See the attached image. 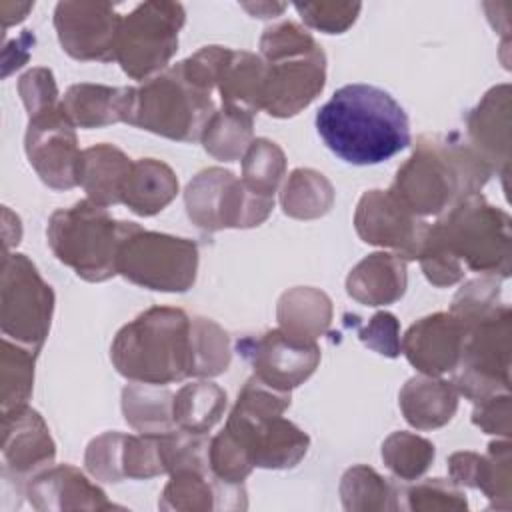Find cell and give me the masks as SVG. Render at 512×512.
Listing matches in <instances>:
<instances>
[{
	"instance_id": "6da1fadb",
	"label": "cell",
	"mask_w": 512,
	"mask_h": 512,
	"mask_svg": "<svg viewBox=\"0 0 512 512\" xmlns=\"http://www.w3.org/2000/svg\"><path fill=\"white\" fill-rule=\"evenodd\" d=\"M314 122L326 148L354 166L386 162L412 140L404 108L392 94L372 84L338 88L320 106Z\"/></svg>"
},
{
	"instance_id": "7a4b0ae2",
	"label": "cell",
	"mask_w": 512,
	"mask_h": 512,
	"mask_svg": "<svg viewBox=\"0 0 512 512\" xmlns=\"http://www.w3.org/2000/svg\"><path fill=\"white\" fill-rule=\"evenodd\" d=\"M490 166L458 134H422L390 192L418 218L440 216L490 180Z\"/></svg>"
},
{
	"instance_id": "3957f363",
	"label": "cell",
	"mask_w": 512,
	"mask_h": 512,
	"mask_svg": "<svg viewBox=\"0 0 512 512\" xmlns=\"http://www.w3.org/2000/svg\"><path fill=\"white\" fill-rule=\"evenodd\" d=\"M110 360L130 382L166 386L194 378V326L182 308L152 306L124 324L110 346Z\"/></svg>"
},
{
	"instance_id": "277c9868",
	"label": "cell",
	"mask_w": 512,
	"mask_h": 512,
	"mask_svg": "<svg viewBox=\"0 0 512 512\" xmlns=\"http://www.w3.org/2000/svg\"><path fill=\"white\" fill-rule=\"evenodd\" d=\"M266 64L260 110L274 118H292L310 106L326 84V54L296 22H278L260 36Z\"/></svg>"
},
{
	"instance_id": "5b68a950",
	"label": "cell",
	"mask_w": 512,
	"mask_h": 512,
	"mask_svg": "<svg viewBox=\"0 0 512 512\" xmlns=\"http://www.w3.org/2000/svg\"><path fill=\"white\" fill-rule=\"evenodd\" d=\"M426 240L442 248L464 270L498 280L510 276V216L480 192L458 200L428 226Z\"/></svg>"
},
{
	"instance_id": "8992f818",
	"label": "cell",
	"mask_w": 512,
	"mask_h": 512,
	"mask_svg": "<svg viewBox=\"0 0 512 512\" xmlns=\"http://www.w3.org/2000/svg\"><path fill=\"white\" fill-rule=\"evenodd\" d=\"M216 112L212 94L194 86L178 68H166L140 86H130L126 124L178 140H200Z\"/></svg>"
},
{
	"instance_id": "52a82bcc",
	"label": "cell",
	"mask_w": 512,
	"mask_h": 512,
	"mask_svg": "<svg viewBox=\"0 0 512 512\" xmlns=\"http://www.w3.org/2000/svg\"><path fill=\"white\" fill-rule=\"evenodd\" d=\"M46 240L52 254L86 282H106L118 274L120 222L88 198L52 212Z\"/></svg>"
},
{
	"instance_id": "ba28073f",
	"label": "cell",
	"mask_w": 512,
	"mask_h": 512,
	"mask_svg": "<svg viewBox=\"0 0 512 512\" xmlns=\"http://www.w3.org/2000/svg\"><path fill=\"white\" fill-rule=\"evenodd\" d=\"M198 246L190 238L154 232L136 222H120L116 272L128 282L156 292H186L196 282Z\"/></svg>"
},
{
	"instance_id": "9c48e42d",
	"label": "cell",
	"mask_w": 512,
	"mask_h": 512,
	"mask_svg": "<svg viewBox=\"0 0 512 512\" xmlns=\"http://www.w3.org/2000/svg\"><path fill=\"white\" fill-rule=\"evenodd\" d=\"M54 290L36 264L20 252L4 250L0 274V328L6 338L40 352L54 314Z\"/></svg>"
},
{
	"instance_id": "30bf717a",
	"label": "cell",
	"mask_w": 512,
	"mask_h": 512,
	"mask_svg": "<svg viewBox=\"0 0 512 512\" xmlns=\"http://www.w3.org/2000/svg\"><path fill=\"white\" fill-rule=\"evenodd\" d=\"M186 22L178 2H142L122 18L116 62L132 80H150L168 68Z\"/></svg>"
},
{
	"instance_id": "8fae6325",
	"label": "cell",
	"mask_w": 512,
	"mask_h": 512,
	"mask_svg": "<svg viewBox=\"0 0 512 512\" xmlns=\"http://www.w3.org/2000/svg\"><path fill=\"white\" fill-rule=\"evenodd\" d=\"M186 214L204 232L254 228L272 214L274 198L250 192L240 178L220 166L200 170L184 190Z\"/></svg>"
},
{
	"instance_id": "7c38bea8",
	"label": "cell",
	"mask_w": 512,
	"mask_h": 512,
	"mask_svg": "<svg viewBox=\"0 0 512 512\" xmlns=\"http://www.w3.org/2000/svg\"><path fill=\"white\" fill-rule=\"evenodd\" d=\"M510 334L512 314L506 304L468 328L462 358L452 372L458 396L476 404L488 396L510 392Z\"/></svg>"
},
{
	"instance_id": "4fadbf2b",
	"label": "cell",
	"mask_w": 512,
	"mask_h": 512,
	"mask_svg": "<svg viewBox=\"0 0 512 512\" xmlns=\"http://www.w3.org/2000/svg\"><path fill=\"white\" fill-rule=\"evenodd\" d=\"M24 150L30 166L46 186L54 190L78 186L82 150L78 148L76 126L66 116L62 100L58 106L28 120Z\"/></svg>"
},
{
	"instance_id": "5bb4252c",
	"label": "cell",
	"mask_w": 512,
	"mask_h": 512,
	"mask_svg": "<svg viewBox=\"0 0 512 512\" xmlns=\"http://www.w3.org/2000/svg\"><path fill=\"white\" fill-rule=\"evenodd\" d=\"M224 430L254 468H294L310 446V436L282 414L262 416L232 408Z\"/></svg>"
},
{
	"instance_id": "9a60e30c",
	"label": "cell",
	"mask_w": 512,
	"mask_h": 512,
	"mask_svg": "<svg viewBox=\"0 0 512 512\" xmlns=\"http://www.w3.org/2000/svg\"><path fill=\"white\" fill-rule=\"evenodd\" d=\"M236 352L250 364L258 380L282 392L304 384L316 372L322 356L318 342L290 336L280 328L240 338Z\"/></svg>"
},
{
	"instance_id": "2e32d148",
	"label": "cell",
	"mask_w": 512,
	"mask_h": 512,
	"mask_svg": "<svg viewBox=\"0 0 512 512\" xmlns=\"http://www.w3.org/2000/svg\"><path fill=\"white\" fill-rule=\"evenodd\" d=\"M122 18L110 2L66 0L54 8L58 42L70 58L80 62L116 60Z\"/></svg>"
},
{
	"instance_id": "e0dca14e",
	"label": "cell",
	"mask_w": 512,
	"mask_h": 512,
	"mask_svg": "<svg viewBox=\"0 0 512 512\" xmlns=\"http://www.w3.org/2000/svg\"><path fill=\"white\" fill-rule=\"evenodd\" d=\"M428 222L414 216L390 190H368L354 212V228L362 242L390 248L402 260H418Z\"/></svg>"
},
{
	"instance_id": "ac0fdd59",
	"label": "cell",
	"mask_w": 512,
	"mask_h": 512,
	"mask_svg": "<svg viewBox=\"0 0 512 512\" xmlns=\"http://www.w3.org/2000/svg\"><path fill=\"white\" fill-rule=\"evenodd\" d=\"M2 474L22 488L40 470L54 464L56 442L38 410L28 404L2 412Z\"/></svg>"
},
{
	"instance_id": "d6986e66",
	"label": "cell",
	"mask_w": 512,
	"mask_h": 512,
	"mask_svg": "<svg viewBox=\"0 0 512 512\" xmlns=\"http://www.w3.org/2000/svg\"><path fill=\"white\" fill-rule=\"evenodd\" d=\"M468 328L450 312L416 320L400 342L406 360L426 376L452 374L462 358Z\"/></svg>"
},
{
	"instance_id": "ffe728a7",
	"label": "cell",
	"mask_w": 512,
	"mask_h": 512,
	"mask_svg": "<svg viewBox=\"0 0 512 512\" xmlns=\"http://www.w3.org/2000/svg\"><path fill=\"white\" fill-rule=\"evenodd\" d=\"M24 494L32 508L50 510H112L118 504L106 498V492L96 486L84 472L72 464H50L36 472L24 486Z\"/></svg>"
},
{
	"instance_id": "44dd1931",
	"label": "cell",
	"mask_w": 512,
	"mask_h": 512,
	"mask_svg": "<svg viewBox=\"0 0 512 512\" xmlns=\"http://www.w3.org/2000/svg\"><path fill=\"white\" fill-rule=\"evenodd\" d=\"M472 150L504 180L510 168V86L490 88L466 116Z\"/></svg>"
},
{
	"instance_id": "7402d4cb",
	"label": "cell",
	"mask_w": 512,
	"mask_h": 512,
	"mask_svg": "<svg viewBox=\"0 0 512 512\" xmlns=\"http://www.w3.org/2000/svg\"><path fill=\"white\" fill-rule=\"evenodd\" d=\"M450 480L458 486L478 488L490 500V508L508 510L512 498V454L508 440L488 444L486 454L454 452L448 458Z\"/></svg>"
},
{
	"instance_id": "603a6c76",
	"label": "cell",
	"mask_w": 512,
	"mask_h": 512,
	"mask_svg": "<svg viewBox=\"0 0 512 512\" xmlns=\"http://www.w3.org/2000/svg\"><path fill=\"white\" fill-rule=\"evenodd\" d=\"M248 506L244 484L216 478L210 470H178L170 474L158 502L160 510H244Z\"/></svg>"
},
{
	"instance_id": "cb8c5ba5",
	"label": "cell",
	"mask_w": 512,
	"mask_h": 512,
	"mask_svg": "<svg viewBox=\"0 0 512 512\" xmlns=\"http://www.w3.org/2000/svg\"><path fill=\"white\" fill-rule=\"evenodd\" d=\"M408 286L406 260L392 252L364 256L346 276V292L364 306H386L400 300Z\"/></svg>"
},
{
	"instance_id": "d4e9b609",
	"label": "cell",
	"mask_w": 512,
	"mask_h": 512,
	"mask_svg": "<svg viewBox=\"0 0 512 512\" xmlns=\"http://www.w3.org/2000/svg\"><path fill=\"white\" fill-rule=\"evenodd\" d=\"M398 404L404 420L416 430L446 426L458 410V392L440 376H412L400 388Z\"/></svg>"
},
{
	"instance_id": "484cf974",
	"label": "cell",
	"mask_w": 512,
	"mask_h": 512,
	"mask_svg": "<svg viewBox=\"0 0 512 512\" xmlns=\"http://www.w3.org/2000/svg\"><path fill=\"white\" fill-rule=\"evenodd\" d=\"M132 164L134 160L114 144H94L82 150L78 186L84 188L88 200L94 204L104 208L122 204V192Z\"/></svg>"
},
{
	"instance_id": "4316f807",
	"label": "cell",
	"mask_w": 512,
	"mask_h": 512,
	"mask_svg": "<svg viewBox=\"0 0 512 512\" xmlns=\"http://www.w3.org/2000/svg\"><path fill=\"white\" fill-rule=\"evenodd\" d=\"M130 86L116 88L106 84H72L64 98L62 108L78 128H104L126 122Z\"/></svg>"
},
{
	"instance_id": "83f0119b",
	"label": "cell",
	"mask_w": 512,
	"mask_h": 512,
	"mask_svg": "<svg viewBox=\"0 0 512 512\" xmlns=\"http://www.w3.org/2000/svg\"><path fill=\"white\" fill-rule=\"evenodd\" d=\"M178 194V176L162 160H134L122 192V204L138 216L162 212Z\"/></svg>"
},
{
	"instance_id": "f1b7e54d",
	"label": "cell",
	"mask_w": 512,
	"mask_h": 512,
	"mask_svg": "<svg viewBox=\"0 0 512 512\" xmlns=\"http://www.w3.org/2000/svg\"><path fill=\"white\" fill-rule=\"evenodd\" d=\"M278 328L290 336L316 342L332 322V300L312 286H296L278 298Z\"/></svg>"
},
{
	"instance_id": "f546056e",
	"label": "cell",
	"mask_w": 512,
	"mask_h": 512,
	"mask_svg": "<svg viewBox=\"0 0 512 512\" xmlns=\"http://www.w3.org/2000/svg\"><path fill=\"white\" fill-rule=\"evenodd\" d=\"M264 78L266 64L260 54L230 48L216 82V90L220 92L222 104L238 106L256 114L262 102Z\"/></svg>"
},
{
	"instance_id": "4dcf8cb0",
	"label": "cell",
	"mask_w": 512,
	"mask_h": 512,
	"mask_svg": "<svg viewBox=\"0 0 512 512\" xmlns=\"http://www.w3.org/2000/svg\"><path fill=\"white\" fill-rule=\"evenodd\" d=\"M174 392L166 386L132 382L122 388V414L128 426L140 434L164 436L178 426L172 416Z\"/></svg>"
},
{
	"instance_id": "1f68e13d",
	"label": "cell",
	"mask_w": 512,
	"mask_h": 512,
	"mask_svg": "<svg viewBox=\"0 0 512 512\" xmlns=\"http://www.w3.org/2000/svg\"><path fill=\"white\" fill-rule=\"evenodd\" d=\"M226 390L210 380L184 384L172 400V416L178 428L194 434H208L224 416Z\"/></svg>"
},
{
	"instance_id": "d6a6232c",
	"label": "cell",
	"mask_w": 512,
	"mask_h": 512,
	"mask_svg": "<svg viewBox=\"0 0 512 512\" xmlns=\"http://www.w3.org/2000/svg\"><path fill=\"white\" fill-rule=\"evenodd\" d=\"M252 134L254 114L238 106L222 104V108L216 110L204 126L200 142L212 158L222 162H236L242 160L246 148L254 140Z\"/></svg>"
},
{
	"instance_id": "836d02e7",
	"label": "cell",
	"mask_w": 512,
	"mask_h": 512,
	"mask_svg": "<svg viewBox=\"0 0 512 512\" xmlns=\"http://www.w3.org/2000/svg\"><path fill=\"white\" fill-rule=\"evenodd\" d=\"M332 204L334 186L314 168L292 170L280 192V206L284 214L296 220H316L328 214Z\"/></svg>"
},
{
	"instance_id": "e575fe53",
	"label": "cell",
	"mask_w": 512,
	"mask_h": 512,
	"mask_svg": "<svg viewBox=\"0 0 512 512\" xmlns=\"http://www.w3.org/2000/svg\"><path fill=\"white\" fill-rule=\"evenodd\" d=\"M400 490L386 478H382L374 468L366 464H356L342 474L340 498L342 506L352 512L370 510H398Z\"/></svg>"
},
{
	"instance_id": "d590c367",
	"label": "cell",
	"mask_w": 512,
	"mask_h": 512,
	"mask_svg": "<svg viewBox=\"0 0 512 512\" xmlns=\"http://www.w3.org/2000/svg\"><path fill=\"white\" fill-rule=\"evenodd\" d=\"M38 352L2 338L0 354V406L12 410L28 404L34 386V364Z\"/></svg>"
},
{
	"instance_id": "8d00e7d4",
	"label": "cell",
	"mask_w": 512,
	"mask_h": 512,
	"mask_svg": "<svg viewBox=\"0 0 512 512\" xmlns=\"http://www.w3.org/2000/svg\"><path fill=\"white\" fill-rule=\"evenodd\" d=\"M284 174H286L284 150L268 138L252 140L242 156L240 180L244 182V186L258 196L274 198Z\"/></svg>"
},
{
	"instance_id": "74e56055",
	"label": "cell",
	"mask_w": 512,
	"mask_h": 512,
	"mask_svg": "<svg viewBox=\"0 0 512 512\" xmlns=\"http://www.w3.org/2000/svg\"><path fill=\"white\" fill-rule=\"evenodd\" d=\"M434 444L412 432H392L382 442V460L400 480H418L434 462Z\"/></svg>"
},
{
	"instance_id": "f35d334b",
	"label": "cell",
	"mask_w": 512,
	"mask_h": 512,
	"mask_svg": "<svg viewBox=\"0 0 512 512\" xmlns=\"http://www.w3.org/2000/svg\"><path fill=\"white\" fill-rule=\"evenodd\" d=\"M192 326L196 354L194 378H214L224 374L232 360L228 334L214 320L204 316H192Z\"/></svg>"
},
{
	"instance_id": "ab89813d",
	"label": "cell",
	"mask_w": 512,
	"mask_h": 512,
	"mask_svg": "<svg viewBox=\"0 0 512 512\" xmlns=\"http://www.w3.org/2000/svg\"><path fill=\"white\" fill-rule=\"evenodd\" d=\"M500 282L494 276H480L468 280L454 296L450 314L456 316L466 328L474 326L500 306Z\"/></svg>"
},
{
	"instance_id": "60d3db41",
	"label": "cell",
	"mask_w": 512,
	"mask_h": 512,
	"mask_svg": "<svg viewBox=\"0 0 512 512\" xmlns=\"http://www.w3.org/2000/svg\"><path fill=\"white\" fill-rule=\"evenodd\" d=\"M124 480H148L166 474L160 436L126 434L122 450Z\"/></svg>"
},
{
	"instance_id": "b9f144b4",
	"label": "cell",
	"mask_w": 512,
	"mask_h": 512,
	"mask_svg": "<svg viewBox=\"0 0 512 512\" xmlns=\"http://www.w3.org/2000/svg\"><path fill=\"white\" fill-rule=\"evenodd\" d=\"M406 498V508L434 512V510H466L468 500L458 484L444 478H428L400 492Z\"/></svg>"
},
{
	"instance_id": "7bdbcfd3",
	"label": "cell",
	"mask_w": 512,
	"mask_h": 512,
	"mask_svg": "<svg viewBox=\"0 0 512 512\" xmlns=\"http://www.w3.org/2000/svg\"><path fill=\"white\" fill-rule=\"evenodd\" d=\"M122 432H104L92 438L86 446L84 466L86 472L100 482H122V450H124Z\"/></svg>"
},
{
	"instance_id": "ee69618b",
	"label": "cell",
	"mask_w": 512,
	"mask_h": 512,
	"mask_svg": "<svg viewBox=\"0 0 512 512\" xmlns=\"http://www.w3.org/2000/svg\"><path fill=\"white\" fill-rule=\"evenodd\" d=\"M302 22L324 34H342L358 18L360 2H304L294 4Z\"/></svg>"
},
{
	"instance_id": "f6af8a7d",
	"label": "cell",
	"mask_w": 512,
	"mask_h": 512,
	"mask_svg": "<svg viewBox=\"0 0 512 512\" xmlns=\"http://www.w3.org/2000/svg\"><path fill=\"white\" fill-rule=\"evenodd\" d=\"M208 464H210V472L224 480V482H232V484H244V480L250 476V472L254 470V466L250 464V460L246 458V454L240 450V446L228 436L226 430L218 432L212 440H210V448H208Z\"/></svg>"
},
{
	"instance_id": "bcb514c9",
	"label": "cell",
	"mask_w": 512,
	"mask_h": 512,
	"mask_svg": "<svg viewBox=\"0 0 512 512\" xmlns=\"http://www.w3.org/2000/svg\"><path fill=\"white\" fill-rule=\"evenodd\" d=\"M18 94L24 102L28 118L38 116L60 104L54 72L44 66L30 68L18 78Z\"/></svg>"
},
{
	"instance_id": "7dc6e473",
	"label": "cell",
	"mask_w": 512,
	"mask_h": 512,
	"mask_svg": "<svg viewBox=\"0 0 512 512\" xmlns=\"http://www.w3.org/2000/svg\"><path fill=\"white\" fill-rule=\"evenodd\" d=\"M358 338L364 346L386 358L400 356V322L392 312H376L364 328L358 330Z\"/></svg>"
},
{
	"instance_id": "c3c4849f",
	"label": "cell",
	"mask_w": 512,
	"mask_h": 512,
	"mask_svg": "<svg viewBox=\"0 0 512 512\" xmlns=\"http://www.w3.org/2000/svg\"><path fill=\"white\" fill-rule=\"evenodd\" d=\"M472 424L486 434H498L508 438L512 430L510 392H500L476 402V408L472 412Z\"/></svg>"
},
{
	"instance_id": "681fc988",
	"label": "cell",
	"mask_w": 512,
	"mask_h": 512,
	"mask_svg": "<svg viewBox=\"0 0 512 512\" xmlns=\"http://www.w3.org/2000/svg\"><path fill=\"white\" fill-rule=\"evenodd\" d=\"M14 42H16V52H14V56L4 60V72H2L4 78H6L12 70H18L20 66H24V62L28 60L30 48L34 46V34H32V30H24Z\"/></svg>"
},
{
	"instance_id": "f907efd6",
	"label": "cell",
	"mask_w": 512,
	"mask_h": 512,
	"mask_svg": "<svg viewBox=\"0 0 512 512\" xmlns=\"http://www.w3.org/2000/svg\"><path fill=\"white\" fill-rule=\"evenodd\" d=\"M288 4H276V2H256V4H248L244 2L242 8L248 10L254 18H276L286 10Z\"/></svg>"
},
{
	"instance_id": "816d5d0a",
	"label": "cell",
	"mask_w": 512,
	"mask_h": 512,
	"mask_svg": "<svg viewBox=\"0 0 512 512\" xmlns=\"http://www.w3.org/2000/svg\"><path fill=\"white\" fill-rule=\"evenodd\" d=\"M8 10H12V16L10 18H2V30L6 32V28L8 26H12V24H20L22 20H26V16H28V12L34 8V2H24V4H20V2H2Z\"/></svg>"
}]
</instances>
